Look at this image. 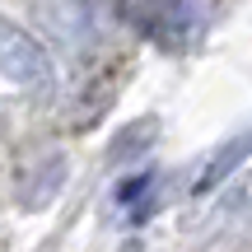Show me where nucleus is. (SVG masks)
Segmentation results:
<instances>
[{
  "mask_svg": "<svg viewBox=\"0 0 252 252\" xmlns=\"http://www.w3.org/2000/svg\"><path fill=\"white\" fill-rule=\"evenodd\" d=\"M122 252H140V243H131V248H122Z\"/></svg>",
  "mask_w": 252,
  "mask_h": 252,
  "instance_id": "1",
  "label": "nucleus"
}]
</instances>
